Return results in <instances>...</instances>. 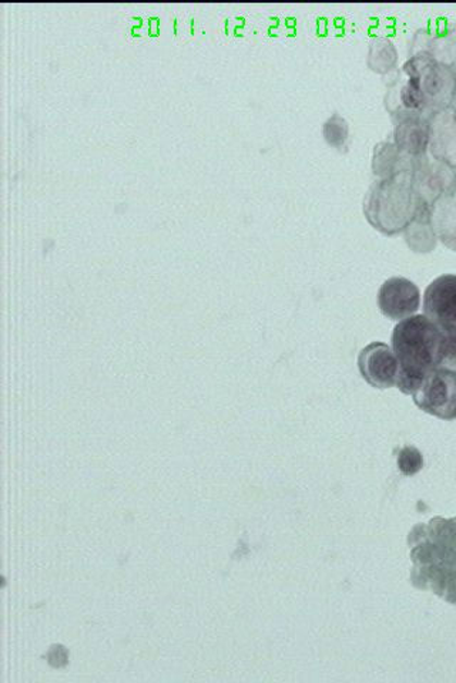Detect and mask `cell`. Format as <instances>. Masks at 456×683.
Segmentation results:
<instances>
[{
    "label": "cell",
    "instance_id": "6da1fadb",
    "mask_svg": "<svg viewBox=\"0 0 456 683\" xmlns=\"http://www.w3.org/2000/svg\"><path fill=\"white\" fill-rule=\"evenodd\" d=\"M412 583L456 606V519H434L409 534Z\"/></svg>",
    "mask_w": 456,
    "mask_h": 683
},
{
    "label": "cell",
    "instance_id": "7a4b0ae2",
    "mask_svg": "<svg viewBox=\"0 0 456 683\" xmlns=\"http://www.w3.org/2000/svg\"><path fill=\"white\" fill-rule=\"evenodd\" d=\"M445 335L426 315L400 321L393 334V350L399 362L397 387L414 395L431 371L441 367Z\"/></svg>",
    "mask_w": 456,
    "mask_h": 683
},
{
    "label": "cell",
    "instance_id": "3957f363",
    "mask_svg": "<svg viewBox=\"0 0 456 683\" xmlns=\"http://www.w3.org/2000/svg\"><path fill=\"white\" fill-rule=\"evenodd\" d=\"M421 206L412 186V173L378 178L363 200L368 223L380 233L397 235L408 227Z\"/></svg>",
    "mask_w": 456,
    "mask_h": 683
},
{
    "label": "cell",
    "instance_id": "277c9868",
    "mask_svg": "<svg viewBox=\"0 0 456 683\" xmlns=\"http://www.w3.org/2000/svg\"><path fill=\"white\" fill-rule=\"evenodd\" d=\"M403 72L416 80L428 113L451 108L456 89L453 67L445 66L428 53L418 52L404 64Z\"/></svg>",
    "mask_w": 456,
    "mask_h": 683
},
{
    "label": "cell",
    "instance_id": "5b68a950",
    "mask_svg": "<svg viewBox=\"0 0 456 683\" xmlns=\"http://www.w3.org/2000/svg\"><path fill=\"white\" fill-rule=\"evenodd\" d=\"M412 398L423 412L442 420H456V372L434 369Z\"/></svg>",
    "mask_w": 456,
    "mask_h": 683
},
{
    "label": "cell",
    "instance_id": "8992f818",
    "mask_svg": "<svg viewBox=\"0 0 456 683\" xmlns=\"http://www.w3.org/2000/svg\"><path fill=\"white\" fill-rule=\"evenodd\" d=\"M412 186L418 200L432 207L441 198L455 196L456 171L434 157H417L412 167Z\"/></svg>",
    "mask_w": 456,
    "mask_h": 683
},
{
    "label": "cell",
    "instance_id": "52a82bcc",
    "mask_svg": "<svg viewBox=\"0 0 456 683\" xmlns=\"http://www.w3.org/2000/svg\"><path fill=\"white\" fill-rule=\"evenodd\" d=\"M423 315L444 335H456V275L432 281L423 295Z\"/></svg>",
    "mask_w": 456,
    "mask_h": 683
},
{
    "label": "cell",
    "instance_id": "ba28073f",
    "mask_svg": "<svg viewBox=\"0 0 456 683\" xmlns=\"http://www.w3.org/2000/svg\"><path fill=\"white\" fill-rule=\"evenodd\" d=\"M358 368L363 380L377 389L397 386L399 362L389 345L374 342L361 350Z\"/></svg>",
    "mask_w": 456,
    "mask_h": 683
},
{
    "label": "cell",
    "instance_id": "9c48e42d",
    "mask_svg": "<svg viewBox=\"0 0 456 683\" xmlns=\"http://www.w3.org/2000/svg\"><path fill=\"white\" fill-rule=\"evenodd\" d=\"M421 303L418 286L407 278L394 276L385 281L378 290V308L393 321H404L412 316Z\"/></svg>",
    "mask_w": 456,
    "mask_h": 683
},
{
    "label": "cell",
    "instance_id": "30bf717a",
    "mask_svg": "<svg viewBox=\"0 0 456 683\" xmlns=\"http://www.w3.org/2000/svg\"><path fill=\"white\" fill-rule=\"evenodd\" d=\"M431 157L456 169V110L446 108L428 115Z\"/></svg>",
    "mask_w": 456,
    "mask_h": 683
},
{
    "label": "cell",
    "instance_id": "8fae6325",
    "mask_svg": "<svg viewBox=\"0 0 456 683\" xmlns=\"http://www.w3.org/2000/svg\"><path fill=\"white\" fill-rule=\"evenodd\" d=\"M394 145L403 154L412 159L428 154V147H430L428 115L411 114L397 119Z\"/></svg>",
    "mask_w": 456,
    "mask_h": 683
},
{
    "label": "cell",
    "instance_id": "7c38bea8",
    "mask_svg": "<svg viewBox=\"0 0 456 683\" xmlns=\"http://www.w3.org/2000/svg\"><path fill=\"white\" fill-rule=\"evenodd\" d=\"M418 35L421 38H426L423 41H418V46H422L419 52L428 53L430 57L437 60V62L445 64V66H456V25H445L437 30L436 34L423 30Z\"/></svg>",
    "mask_w": 456,
    "mask_h": 683
},
{
    "label": "cell",
    "instance_id": "4fadbf2b",
    "mask_svg": "<svg viewBox=\"0 0 456 683\" xmlns=\"http://www.w3.org/2000/svg\"><path fill=\"white\" fill-rule=\"evenodd\" d=\"M405 241L414 252L427 253L436 247V234L432 227L431 207L419 206L416 216L405 228Z\"/></svg>",
    "mask_w": 456,
    "mask_h": 683
},
{
    "label": "cell",
    "instance_id": "5bb4252c",
    "mask_svg": "<svg viewBox=\"0 0 456 683\" xmlns=\"http://www.w3.org/2000/svg\"><path fill=\"white\" fill-rule=\"evenodd\" d=\"M412 157L403 154L394 142H380L372 157V170L380 178L393 177L399 173H412Z\"/></svg>",
    "mask_w": 456,
    "mask_h": 683
},
{
    "label": "cell",
    "instance_id": "9a60e30c",
    "mask_svg": "<svg viewBox=\"0 0 456 683\" xmlns=\"http://www.w3.org/2000/svg\"><path fill=\"white\" fill-rule=\"evenodd\" d=\"M432 227L446 248L456 251V194L431 207Z\"/></svg>",
    "mask_w": 456,
    "mask_h": 683
},
{
    "label": "cell",
    "instance_id": "2e32d148",
    "mask_svg": "<svg viewBox=\"0 0 456 683\" xmlns=\"http://www.w3.org/2000/svg\"><path fill=\"white\" fill-rule=\"evenodd\" d=\"M398 468L404 475H414L423 468L422 455L416 447L407 446L399 451Z\"/></svg>",
    "mask_w": 456,
    "mask_h": 683
},
{
    "label": "cell",
    "instance_id": "e0dca14e",
    "mask_svg": "<svg viewBox=\"0 0 456 683\" xmlns=\"http://www.w3.org/2000/svg\"><path fill=\"white\" fill-rule=\"evenodd\" d=\"M453 69H454L455 76H456V66L453 67ZM451 108L456 110V89H455V96H454L453 104H451Z\"/></svg>",
    "mask_w": 456,
    "mask_h": 683
}]
</instances>
